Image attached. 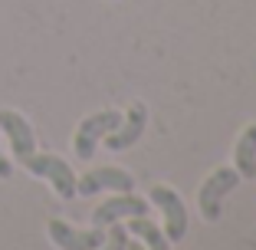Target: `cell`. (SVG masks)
<instances>
[{"mask_svg": "<svg viewBox=\"0 0 256 250\" xmlns=\"http://www.w3.org/2000/svg\"><path fill=\"white\" fill-rule=\"evenodd\" d=\"M240 184V174H236L234 165H224V168H214L207 178L200 181L197 188V207H200V217L207 224H217L220 214H224V197Z\"/></svg>", "mask_w": 256, "mask_h": 250, "instance_id": "cell-1", "label": "cell"}, {"mask_svg": "<svg viewBox=\"0 0 256 250\" xmlns=\"http://www.w3.org/2000/svg\"><path fill=\"white\" fill-rule=\"evenodd\" d=\"M118 122H122V112H115V109H102V112L86 115V119L79 122V129H76V135H72V152H76V158H79V161H92L96 145L102 142L108 132L118 129Z\"/></svg>", "mask_w": 256, "mask_h": 250, "instance_id": "cell-2", "label": "cell"}, {"mask_svg": "<svg viewBox=\"0 0 256 250\" xmlns=\"http://www.w3.org/2000/svg\"><path fill=\"white\" fill-rule=\"evenodd\" d=\"M23 168L36 178H46V181L56 188L60 197H76V171L60 158V155H36L33 152L30 158H23Z\"/></svg>", "mask_w": 256, "mask_h": 250, "instance_id": "cell-3", "label": "cell"}, {"mask_svg": "<svg viewBox=\"0 0 256 250\" xmlns=\"http://www.w3.org/2000/svg\"><path fill=\"white\" fill-rule=\"evenodd\" d=\"M148 194H151V204L164 214V237H168V243H178L184 234H188V207H184L181 194H178L174 188H168V184H154Z\"/></svg>", "mask_w": 256, "mask_h": 250, "instance_id": "cell-4", "label": "cell"}, {"mask_svg": "<svg viewBox=\"0 0 256 250\" xmlns=\"http://www.w3.org/2000/svg\"><path fill=\"white\" fill-rule=\"evenodd\" d=\"M135 188V178L122 168H89L82 178H76V194L79 197H92L98 191H132Z\"/></svg>", "mask_w": 256, "mask_h": 250, "instance_id": "cell-5", "label": "cell"}, {"mask_svg": "<svg viewBox=\"0 0 256 250\" xmlns=\"http://www.w3.org/2000/svg\"><path fill=\"white\" fill-rule=\"evenodd\" d=\"M142 214H148V201L132 194V191H122V194H112L108 201H102V204L92 211V224H96V227H108L115 220L142 217Z\"/></svg>", "mask_w": 256, "mask_h": 250, "instance_id": "cell-6", "label": "cell"}, {"mask_svg": "<svg viewBox=\"0 0 256 250\" xmlns=\"http://www.w3.org/2000/svg\"><path fill=\"white\" fill-rule=\"evenodd\" d=\"M144 125H148V109H144V102H132L128 112H122L118 129L108 132L102 142H106L108 152H125V148H132V145L144 135Z\"/></svg>", "mask_w": 256, "mask_h": 250, "instance_id": "cell-7", "label": "cell"}, {"mask_svg": "<svg viewBox=\"0 0 256 250\" xmlns=\"http://www.w3.org/2000/svg\"><path fill=\"white\" fill-rule=\"evenodd\" d=\"M0 132L7 135L10 142V152H14V158L23 165V158H30L33 152H36V135H33L30 122L23 119L20 112H14V109H0Z\"/></svg>", "mask_w": 256, "mask_h": 250, "instance_id": "cell-8", "label": "cell"}, {"mask_svg": "<svg viewBox=\"0 0 256 250\" xmlns=\"http://www.w3.org/2000/svg\"><path fill=\"white\" fill-rule=\"evenodd\" d=\"M46 234H50V240L60 250H96L98 243L106 240V230L102 227L79 230V227H72V224H66V220H60V217H53L46 224Z\"/></svg>", "mask_w": 256, "mask_h": 250, "instance_id": "cell-9", "label": "cell"}, {"mask_svg": "<svg viewBox=\"0 0 256 250\" xmlns=\"http://www.w3.org/2000/svg\"><path fill=\"white\" fill-rule=\"evenodd\" d=\"M234 168L240 178H256V122L253 125H246V129L240 132V138H236L234 145Z\"/></svg>", "mask_w": 256, "mask_h": 250, "instance_id": "cell-10", "label": "cell"}, {"mask_svg": "<svg viewBox=\"0 0 256 250\" xmlns=\"http://www.w3.org/2000/svg\"><path fill=\"white\" fill-rule=\"evenodd\" d=\"M125 230H128V234H135L148 250H171L164 230H161L154 220H148V214H142V217H128V227Z\"/></svg>", "mask_w": 256, "mask_h": 250, "instance_id": "cell-11", "label": "cell"}, {"mask_svg": "<svg viewBox=\"0 0 256 250\" xmlns=\"http://www.w3.org/2000/svg\"><path fill=\"white\" fill-rule=\"evenodd\" d=\"M108 227H112V230L106 234V240L98 243L96 250H125V243H128V230L122 227L118 220H115V224H108Z\"/></svg>", "mask_w": 256, "mask_h": 250, "instance_id": "cell-12", "label": "cell"}, {"mask_svg": "<svg viewBox=\"0 0 256 250\" xmlns=\"http://www.w3.org/2000/svg\"><path fill=\"white\" fill-rule=\"evenodd\" d=\"M14 174V165H10V158L4 155V148H0V178H10Z\"/></svg>", "mask_w": 256, "mask_h": 250, "instance_id": "cell-13", "label": "cell"}, {"mask_svg": "<svg viewBox=\"0 0 256 250\" xmlns=\"http://www.w3.org/2000/svg\"><path fill=\"white\" fill-rule=\"evenodd\" d=\"M125 250H144V243H142V240H128Z\"/></svg>", "mask_w": 256, "mask_h": 250, "instance_id": "cell-14", "label": "cell"}]
</instances>
